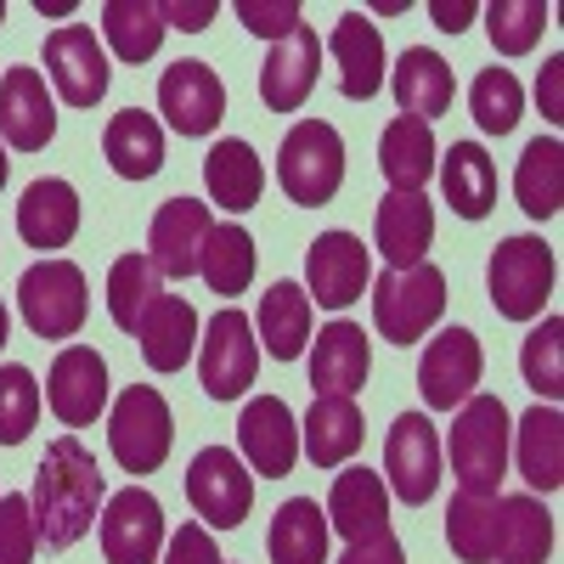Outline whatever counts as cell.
<instances>
[{"instance_id": "1", "label": "cell", "mask_w": 564, "mask_h": 564, "mask_svg": "<svg viewBox=\"0 0 564 564\" xmlns=\"http://www.w3.org/2000/svg\"><path fill=\"white\" fill-rule=\"evenodd\" d=\"M102 497H108V480L97 457H90L74 435H57L52 446H45L40 468H34V531L45 547H74L90 520H102Z\"/></svg>"}, {"instance_id": "2", "label": "cell", "mask_w": 564, "mask_h": 564, "mask_svg": "<svg viewBox=\"0 0 564 564\" xmlns=\"http://www.w3.org/2000/svg\"><path fill=\"white\" fill-rule=\"evenodd\" d=\"M508 406L497 395H468L452 417V475L468 497H497L508 475Z\"/></svg>"}, {"instance_id": "3", "label": "cell", "mask_w": 564, "mask_h": 564, "mask_svg": "<svg viewBox=\"0 0 564 564\" xmlns=\"http://www.w3.org/2000/svg\"><path fill=\"white\" fill-rule=\"evenodd\" d=\"M276 181H282V193H289L294 204L322 209L345 186V135L327 119H300L289 135H282Z\"/></svg>"}, {"instance_id": "4", "label": "cell", "mask_w": 564, "mask_h": 564, "mask_svg": "<svg viewBox=\"0 0 564 564\" xmlns=\"http://www.w3.org/2000/svg\"><path fill=\"white\" fill-rule=\"evenodd\" d=\"M441 311H446V276L430 260H417L406 271H384L372 282V322H379V334L401 350L430 334L441 322Z\"/></svg>"}, {"instance_id": "5", "label": "cell", "mask_w": 564, "mask_h": 564, "mask_svg": "<svg viewBox=\"0 0 564 564\" xmlns=\"http://www.w3.org/2000/svg\"><path fill=\"white\" fill-rule=\"evenodd\" d=\"M553 249L542 238H531V231H520V238H502L491 265H486V289H491V305L497 316L508 322H531L542 316L547 294H553Z\"/></svg>"}, {"instance_id": "6", "label": "cell", "mask_w": 564, "mask_h": 564, "mask_svg": "<svg viewBox=\"0 0 564 564\" xmlns=\"http://www.w3.org/2000/svg\"><path fill=\"white\" fill-rule=\"evenodd\" d=\"M108 446H113L124 475H153V468L170 457V446H175L170 401L153 384H130L113 401V412H108Z\"/></svg>"}, {"instance_id": "7", "label": "cell", "mask_w": 564, "mask_h": 564, "mask_svg": "<svg viewBox=\"0 0 564 564\" xmlns=\"http://www.w3.org/2000/svg\"><path fill=\"white\" fill-rule=\"evenodd\" d=\"M18 305H23V322L34 327L40 339H74L85 327V271L74 260H40L23 271L18 282Z\"/></svg>"}, {"instance_id": "8", "label": "cell", "mask_w": 564, "mask_h": 564, "mask_svg": "<svg viewBox=\"0 0 564 564\" xmlns=\"http://www.w3.org/2000/svg\"><path fill=\"white\" fill-rule=\"evenodd\" d=\"M260 372V345H254V322L238 305H220L204 327V350H198V379L209 401H238Z\"/></svg>"}, {"instance_id": "9", "label": "cell", "mask_w": 564, "mask_h": 564, "mask_svg": "<svg viewBox=\"0 0 564 564\" xmlns=\"http://www.w3.org/2000/svg\"><path fill=\"white\" fill-rule=\"evenodd\" d=\"M186 497H193L198 520L209 531H238L254 508V475L238 463V452L226 446H204L186 468Z\"/></svg>"}, {"instance_id": "10", "label": "cell", "mask_w": 564, "mask_h": 564, "mask_svg": "<svg viewBox=\"0 0 564 564\" xmlns=\"http://www.w3.org/2000/svg\"><path fill=\"white\" fill-rule=\"evenodd\" d=\"M45 74H52L57 97L68 108H97L108 97V79H113L102 40L85 23H63V29L45 34Z\"/></svg>"}, {"instance_id": "11", "label": "cell", "mask_w": 564, "mask_h": 564, "mask_svg": "<svg viewBox=\"0 0 564 564\" xmlns=\"http://www.w3.org/2000/svg\"><path fill=\"white\" fill-rule=\"evenodd\" d=\"M384 475H390V491L406 508L435 497V486H441V435H435V423L423 412H401L395 417V430L384 441Z\"/></svg>"}, {"instance_id": "12", "label": "cell", "mask_w": 564, "mask_h": 564, "mask_svg": "<svg viewBox=\"0 0 564 564\" xmlns=\"http://www.w3.org/2000/svg\"><path fill=\"white\" fill-rule=\"evenodd\" d=\"M480 372H486L480 339L468 334V327H446L441 339H430V350H423V361H417V390H423V406H435V412L463 406L468 395H475Z\"/></svg>"}, {"instance_id": "13", "label": "cell", "mask_w": 564, "mask_h": 564, "mask_svg": "<svg viewBox=\"0 0 564 564\" xmlns=\"http://www.w3.org/2000/svg\"><path fill=\"white\" fill-rule=\"evenodd\" d=\"M305 282H311V300L327 311H345L361 300V289L372 282V254L361 249L356 231H322L305 254Z\"/></svg>"}, {"instance_id": "14", "label": "cell", "mask_w": 564, "mask_h": 564, "mask_svg": "<svg viewBox=\"0 0 564 564\" xmlns=\"http://www.w3.org/2000/svg\"><path fill=\"white\" fill-rule=\"evenodd\" d=\"M45 401H52L57 423H68V430H85V423H97L102 406H108V361L90 350V345H68V350H57L52 379H45Z\"/></svg>"}, {"instance_id": "15", "label": "cell", "mask_w": 564, "mask_h": 564, "mask_svg": "<svg viewBox=\"0 0 564 564\" xmlns=\"http://www.w3.org/2000/svg\"><path fill=\"white\" fill-rule=\"evenodd\" d=\"M159 113L170 119V130L181 135H209L226 119V85L209 63H175L159 79Z\"/></svg>"}, {"instance_id": "16", "label": "cell", "mask_w": 564, "mask_h": 564, "mask_svg": "<svg viewBox=\"0 0 564 564\" xmlns=\"http://www.w3.org/2000/svg\"><path fill=\"white\" fill-rule=\"evenodd\" d=\"M209 231H215L209 204H198V198H170V204H159V215H153V231H148V249H153V254H148V260L159 265V276H175V282L198 276V260H204Z\"/></svg>"}, {"instance_id": "17", "label": "cell", "mask_w": 564, "mask_h": 564, "mask_svg": "<svg viewBox=\"0 0 564 564\" xmlns=\"http://www.w3.org/2000/svg\"><path fill=\"white\" fill-rule=\"evenodd\" d=\"M164 547V508L153 491H119L102 508V553L108 564H153Z\"/></svg>"}, {"instance_id": "18", "label": "cell", "mask_w": 564, "mask_h": 564, "mask_svg": "<svg viewBox=\"0 0 564 564\" xmlns=\"http://www.w3.org/2000/svg\"><path fill=\"white\" fill-rule=\"evenodd\" d=\"M238 446L243 457L254 463V475H294V463H300V423L289 412V401L282 395H254L238 417Z\"/></svg>"}, {"instance_id": "19", "label": "cell", "mask_w": 564, "mask_h": 564, "mask_svg": "<svg viewBox=\"0 0 564 564\" xmlns=\"http://www.w3.org/2000/svg\"><path fill=\"white\" fill-rule=\"evenodd\" d=\"M57 135V108L40 68H7L0 79V141L18 153H40Z\"/></svg>"}, {"instance_id": "20", "label": "cell", "mask_w": 564, "mask_h": 564, "mask_svg": "<svg viewBox=\"0 0 564 564\" xmlns=\"http://www.w3.org/2000/svg\"><path fill=\"white\" fill-rule=\"evenodd\" d=\"M327 531H339L345 542H367V536H384L390 531V491L372 468H345L327 491Z\"/></svg>"}, {"instance_id": "21", "label": "cell", "mask_w": 564, "mask_h": 564, "mask_svg": "<svg viewBox=\"0 0 564 564\" xmlns=\"http://www.w3.org/2000/svg\"><path fill=\"white\" fill-rule=\"evenodd\" d=\"M316 63H322V40L300 23L289 40L271 45V57L260 68V97L271 113H294L305 108V97L316 90Z\"/></svg>"}, {"instance_id": "22", "label": "cell", "mask_w": 564, "mask_h": 564, "mask_svg": "<svg viewBox=\"0 0 564 564\" xmlns=\"http://www.w3.org/2000/svg\"><path fill=\"white\" fill-rule=\"evenodd\" d=\"M372 243L390 260V271L417 265L435 243V204L423 193H390L379 204V220H372Z\"/></svg>"}, {"instance_id": "23", "label": "cell", "mask_w": 564, "mask_h": 564, "mask_svg": "<svg viewBox=\"0 0 564 564\" xmlns=\"http://www.w3.org/2000/svg\"><path fill=\"white\" fill-rule=\"evenodd\" d=\"M367 367H372V350H367V334L356 322H327L316 334V350H311V384L316 395H361L367 384Z\"/></svg>"}, {"instance_id": "24", "label": "cell", "mask_w": 564, "mask_h": 564, "mask_svg": "<svg viewBox=\"0 0 564 564\" xmlns=\"http://www.w3.org/2000/svg\"><path fill=\"white\" fill-rule=\"evenodd\" d=\"M135 339H141V361H148L153 372H181L198 350V311L181 294H159L148 305V316H141Z\"/></svg>"}, {"instance_id": "25", "label": "cell", "mask_w": 564, "mask_h": 564, "mask_svg": "<svg viewBox=\"0 0 564 564\" xmlns=\"http://www.w3.org/2000/svg\"><path fill=\"white\" fill-rule=\"evenodd\" d=\"M327 52H334V63H339V90H345L350 102L379 97V85H384V34L372 29L361 12H345L334 23Z\"/></svg>"}, {"instance_id": "26", "label": "cell", "mask_w": 564, "mask_h": 564, "mask_svg": "<svg viewBox=\"0 0 564 564\" xmlns=\"http://www.w3.org/2000/svg\"><path fill=\"white\" fill-rule=\"evenodd\" d=\"M74 231H79V193L57 175L34 181L18 204V238L29 249H68Z\"/></svg>"}, {"instance_id": "27", "label": "cell", "mask_w": 564, "mask_h": 564, "mask_svg": "<svg viewBox=\"0 0 564 564\" xmlns=\"http://www.w3.org/2000/svg\"><path fill=\"white\" fill-rule=\"evenodd\" d=\"M361 435H367V423H361V406L350 395H316L305 412L300 446L316 468H339L361 452Z\"/></svg>"}, {"instance_id": "28", "label": "cell", "mask_w": 564, "mask_h": 564, "mask_svg": "<svg viewBox=\"0 0 564 564\" xmlns=\"http://www.w3.org/2000/svg\"><path fill=\"white\" fill-rule=\"evenodd\" d=\"M390 85H395L401 113H406V119H423V124L441 119V113L452 108V90H457V79H452L446 57H441V52H430V45H406Z\"/></svg>"}, {"instance_id": "29", "label": "cell", "mask_w": 564, "mask_h": 564, "mask_svg": "<svg viewBox=\"0 0 564 564\" xmlns=\"http://www.w3.org/2000/svg\"><path fill=\"white\" fill-rule=\"evenodd\" d=\"M204 186H209V198H215L220 209L243 215V209H254L260 193H265V164H260V153L249 148V141L226 135V141H215L209 159H204Z\"/></svg>"}, {"instance_id": "30", "label": "cell", "mask_w": 564, "mask_h": 564, "mask_svg": "<svg viewBox=\"0 0 564 564\" xmlns=\"http://www.w3.org/2000/svg\"><path fill=\"white\" fill-rule=\"evenodd\" d=\"M553 553V513L536 497H497V553L491 564H547Z\"/></svg>"}, {"instance_id": "31", "label": "cell", "mask_w": 564, "mask_h": 564, "mask_svg": "<svg viewBox=\"0 0 564 564\" xmlns=\"http://www.w3.org/2000/svg\"><path fill=\"white\" fill-rule=\"evenodd\" d=\"M513 457H520V475L531 480V491H558L564 486V417L558 406H531L513 430Z\"/></svg>"}, {"instance_id": "32", "label": "cell", "mask_w": 564, "mask_h": 564, "mask_svg": "<svg viewBox=\"0 0 564 564\" xmlns=\"http://www.w3.org/2000/svg\"><path fill=\"white\" fill-rule=\"evenodd\" d=\"M441 186H446V204L463 220H486L497 209V164L480 141H452V153L441 164Z\"/></svg>"}, {"instance_id": "33", "label": "cell", "mask_w": 564, "mask_h": 564, "mask_svg": "<svg viewBox=\"0 0 564 564\" xmlns=\"http://www.w3.org/2000/svg\"><path fill=\"white\" fill-rule=\"evenodd\" d=\"M102 153L108 164L124 175V181H153L164 170V130L153 113H141V108H124L108 119L102 130Z\"/></svg>"}, {"instance_id": "34", "label": "cell", "mask_w": 564, "mask_h": 564, "mask_svg": "<svg viewBox=\"0 0 564 564\" xmlns=\"http://www.w3.org/2000/svg\"><path fill=\"white\" fill-rule=\"evenodd\" d=\"M379 164L390 175V193H423V181L435 175V130L423 119H390L379 135Z\"/></svg>"}, {"instance_id": "35", "label": "cell", "mask_w": 564, "mask_h": 564, "mask_svg": "<svg viewBox=\"0 0 564 564\" xmlns=\"http://www.w3.org/2000/svg\"><path fill=\"white\" fill-rule=\"evenodd\" d=\"M265 553L271 564H327V513L316 508V497H289L276 508Z\"/></svg>"}, {"instance_id": "36", "label": "cell", "mask_w": 564, "mask_h": 564, "mask_svg": "<svg viewBox=\"0 0 564 564\" xmlns=\"http://www.w3.org/2000/svg\"><path fill=\"white\" fill-rule=\"evenodd\" d=\"M254 334L271 350V361H294L311 339V294L300 282H271V294L260 300V316H254Z\"/></svg>"}, {"instance_id": "37", "label": "cell", "mask_w": 564, "mask_h": 564, "mask_svg": "<svg viewBox=\"0 0 564 564\" xmlns=\"http://www.w3.org/2000/svg\"><path fill=\"white\" fill-rule=\"evenodd\" d=\"M513 198L531 220H553L564 204V148L553 135H536L520 153V170H513Z\"/></svg>"}, {"instance_id": "38", "label": "cell", "mask_w": 564, "mask_h": 564, "mask_svg": "<svg viewBox=\"0 0 564 564\" xmlns=\"http://www.w3.org/2000/svg\"><path fill=\"white\" fill-rule=\"evenodd\" d=\"M102 34L119 63H148L164 45V7L159 0H108L102 7Z\"/></svg>"}, {"instance_id": "39", "label": "cell", "mask_w": 564, "mask_h": 564, "mask_svg": "<svg viewBox=\"0 0 564 564\" xmlns=\"http://www.w3.org/2000/svg\"><path fill=\"white\" fill-rule=\"evenodd\" d=\"M204 282L231 305L249 282H254V238L243 226H215L209 231V243H204V260H198Z\"/></svg>"}, {"instance_id": "40", "label": "cell", "mask_w": 564, "mask_h": 564, "mask_svg": "<svg viewBox=\"0 0 564 564\" xmlns=\"http://www.w3.org/2000/svg\"><path fill=\"white\" fill-rule=\"evenodd\" d=\"M159 294H164V276H159V265L148 254L113 260V271H108V311H113V322L124 327V334H135Z\"/></svg>"}, {"instance_id": "41", "label": "cell", "mask_w": 564, "mask_h": 564, "mask_svg": "<svg viewBox=\"0 0 564 564\" xmlns=\"http://www.w3.org/2000/svg\"><path fill=\"white\" fill-rule=\"evenodd\" d=\"M446 542L463 564H491V553H497V497L457 491L452 508H446Z\"/></svg>"}, {"instance_id": "42", "label": "cell", "mask_w": 564, "mask_h": 564, "mask_svg": "<svg viewBox=\"0 0 564 564\" xmlns=\"http://www.w3.org/2000/svg\"><path fill=\"white\" fill-rule=\"evenodd\" d=\"M468 108H475V124L486 135H508L525 113V90L508 68H480V79L468 85Z\"/></svg>"}, {"instance_id": "43", "label": "cell", "mask_w": 564, "mask_h": 564, "mask_svg": "<svg viewBox=\"0 0 564 564\" xmlns=\"http://www.w3.org/2000/svg\"><path fill=\"white\" fill-rule=\"evenodd\" d=\"M547 29V0H491L486 7V34L502 57H525Z\"/></svg>"}, {"instance_id": "44", "label": "cell", "mask_w": 564, "mask_h": 564, "mask_svg": "<svg viewBox=\"0 0 564 564\" xmlns=\"http://www.w3.org/2000/svg\"><path fill=\"white\" fill-rule=\"evenodd\" d=\"M520 372H525V384H531L547 406L564 395V322H558V316H547L536 334L525 339V350H520Z\"/></svg>"}, {"instance_id": "45", "label": "cell", "mask_w": 564, "mask_h": 564, "mask_svg": "<svg viewBox=\"0 0 564 564\" xmlns=\"http://www.w3.org/2000/svg\"><path fill=\"white\" fill-rule=\"evenodd\" d=\"M34 417H40V384H34V372L7 361L0 367V446H23L29 430H34Z\"/></svg>"}, {"instance_id": "46", "label": "cell", "mask_w": 564, "mask_h": 564, "mask_svg": "<svg viewBox=\"0 0 564 564\" xmlns=\"http://www.w3.org/2000/svg\"><path fill=\"white\" fill-rule=\"evenodd\" d=\"M40 531H34V508L29 497L7 491L0 497V564H34Z\"/></svg>"}, {"instance_id": "47", "label": "cell", "mask_w": 564, "mask_h": 564, "mask_svg": "<svg viewBox=\"0 0 564 564\" xmlns=\"http://www.w3.org/2000/svg\"><path fill=\"white\" fill-rule=\"evenodd\" d=\"M231 12H238L243 29L265 34L271 45H276V40H289V34L300 29V7H294V0H238Z\"/></svg>"}, {"instance_id": "48", "label": "cell", "mask_w": 564, "mask_h": 564, "mask_svg": "<svg viewBox=\"0 0 564 564\" xmlns=\"http://www.w3.org/2000/svg\"><path fill=\"white\" fill-rule=\"evenodd\" d=\"M164 564H220L209 525H181V531L170 536V553H164Z\"/></svg>"}, {"instance_id": "49", "label": "cell", "mask_w": 564, "mask_h": 564, "mask_svg": "<svg viewBox=\"0 0 564 564\" xmlns=\"http://www.w3.org/2000/svg\"><path fill=\"white\" fill-rule=\"evenodd\" d=\"M339 564H406V553H401V542L384 531V536H367V542H350V553L339 558Z\"/></svg>"}, {"instance_id": "50", "label": "cell", "mask_w": 564, "mask_h": 564, "mask_svg": "<svg viewBox=\"0 0 564 564\" xmlns=\"http://www.w3.org/2000/svg\"><path fill=\"white\" fill-rule=\"evenodd\" d=\"M220 7L215 0H170L164 7V29H186V34H198V29H209V18H215Z\"/></svg>"}, {"instance_id": "51", "label": "cell", "mask_w": 564, "mask_h": 564, "mask_svg": "<svg viewBox=\"0 0 564 564\" xmlns=\"http://www.w3.org/2000/svg\"><path fill=\"white\" fill-rule=\"evenodd\" d=\"M558 85H564V57H547L542 68V85H536V97H542V119H564V97H558Z\"/></svg>"}, {"instance_id": "52", "label": "cell", "mask_w": 564, "mask_h": 564, "mask_svg": "<svg viewBox=\"0 0 564 564\" xmlns=\"http://www.w3.org/2000/svg\"><path fill=\"white\" fill-rule=\"evenodd\" d=\"M430 18H435L441 34H463L468 18H475V7H468V0H430Z\"/></svg>"}, {"instance_id": "53", "label": "cell", "mask_w": 564, "mask_h": 564, "mask_svg": "<svg viewBox=\"0 0 564 564\" xmlns=\"http://www.w3.org/2000/svg\"><path fill=\"white\" fill-rule=\"evenodd\" d=\"M7 339H12V311H7V300H0V350H7Z\"/></svg>"}, {"instance_id": "54", "label": "cell", "mask_w": 564, "mask_h": 564, "mask_svg": "<svg viewBox=\"0 0 564 564\" xmlns=\"http://www.w3.org/2000/svg\"><path fill=\"white\" fill-rule=\"evenodd\" d=\"M0 186H7V148H0Z\"/></svg>"}, {"instance_id": "55", "label": "cell", "mask_w": 564, "mask_h": 564, "mask_svg": "<svg viewBox=\"0 0 564 564\" xmlns=\"http://www.w3.org/2000/svg\"><path fill=\"white\" fill-rule=\"evenodd\" d=\"M0 23H7V0H0Z\"/></svg>"}]
</instances>
